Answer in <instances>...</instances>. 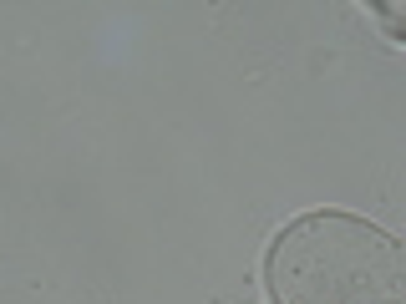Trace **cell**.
I'll list each match as a JSON object with an SVG mask.
<instances>
[{
	"label": "cell",
	"instance_id": "1",
	"mask_svg": "<svg viewBox=\"0 0 406 304\" xmlns=\"http://www.w3.org/2000/svg\"><path fill=\"white\" fill-rule=\"evenodd\" d=\"M274 304H401L406 254L356 213L290 223L269 259Z\"/></svg>",
	"mask_w": 406,
	"mask_h": 304
}]
</instances>
